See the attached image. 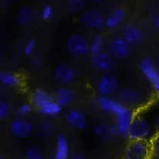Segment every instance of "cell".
Returning <instances> with one entry per match:
<instances>
[{"mask_svg": "<svg viewBox=\"0 0 159 159\" xmlns=\"http://www.w3.org/2000/svg\"><path fill=\"white\" fill-rule=\"evenodd\" d=\"M97 104L101 111L115 117L113 127L116 136L128 138L130 126L134 117L133 110L110 97L99 96Z\"/></svg>", "mask_w": 159, "mask_h": 159, "instance_id": "1", "label": "cell"}, {"mask_svg": "<svg viewBox=\"0 0 159 159\" xmlns=\"http://www.w3.org/2000/svg\"><path fill=\"white\" fill-rule=\"evenodd\" d=\"M32 104L36 107L41 115L53 117L62 112L61 107L48 92L43 89L38 88L33 91L31 97Z\"/></svg>", "mask_w": 159, "mask_h": 159, "instance_id": "2", "label": "cell"}, {"mask_svg": "<svg viewBox=\"0 0 159 159\" xmlns=\"http://www.w3.org/2000/svg\"><path fill=\"white\" fill-rule=\"evenodd\" d=\"M156 134L153 125L142 114H134L129 128L130 141H144L150 142Z\"/></svg>", "mask_w": 159, "mask_h": 159, "instance_id": "3", "label": "cell"}, {"mask_svg": "<svg viewBox=\"0 0 159 159\" xmlns=\"http://www.w3.org/2000/svg\"><path fill=\"white\" fill-rule=\"evenodd\" d=\"M151 143L144 141H130L124 151L122 159H151Z\"/></svg>", "mask_w": 159, "mask_h": 159, "instance_id": "4", "label": "cell"}, {"mask_svg": "<svg viewBox=\"0 0 159 159\" xmlns=\"http://www.w3.org/2000/svg\"><path fill=\"white\" fill-rule=\"evenodd\" d=\"M139 69L153 88L154 91L159 96V71L152 60L149 57H144L139 63Z\"/></svg>", "mask_w": 159, "mask_h": 159, "instance_id": "5", "label": "cell"}, {"mask_svg": "<svg viewBox=\"0 0 159 159\" xmlns=\"http://www.w3.org/2000/svg\"><path fill=\"white\" fill-rule=\"evenodd\" d=\"M68 53L76 57H82L90 52V44L85 36L80 33H73L66 40Z\"/></svg>", "mask_w": 159, "mask_h": 159, "instance_id": "6", "label": "cell"}, {"mask_svg": "<svg viewBox=\"0 0 159 159\" xmlns=\"http://www.w3.org/2000/svg\"><path fill=\"white\" fill-rule=\"evenodd\" d=\"M118 101L124 105L133 109L143 105L144 103V97L140 90L126 87L119 91Z\"/></svg>", "mask_w": 159, "mask_h": 159, "instance_id": "7", "label": "cell"}, {"mask_svg": "<svg viewBox=\"0 0 159 159\" xmlns=\"http://www.w3.org/2000/svg\"><path fill=\"white\" fill-rule=\"evenodd\" d=\"M9 131L11 134L18 139L30 138L33 131L32 124L26 119L17 117L11 120L9 124Z\"/></svg>", "mask_w": 159, "mask_h": 159, "instance_id": "8", "label": "cell"}, {"mask_svg": "<svg viewBox=\"0 0 159 159\" xmlns=\"http://www.w3.org/2000/svg\"><path fill=\"white\" fill-rule=\"evenodd\" d=\"M108 50L114 58L123 60L129 57L131 45L122 36H117L111 39L108 45Z\"/></svg>", "mask_w": 159, "mask_h": 159, "instance_id": "9", "label": "cell"}, {"mask_svg": "<svg viewBox=\"0 0 159 159\" xmlns=\"http://www.w3.org/2000/svg\"><path fill=\"white\" fill-rule=\"evenodd\" d=\"M118 80L115 76L106 74L101 76L97 83V91L100 96L110 97L118 88Z\"/></svg>", "mask_w": 159, "mask_h": 159, "instance_id": "10", "label": "cell"}, {"mask_svg": "<svg viewBox=\"0 0 159 159\" xmlns=\"http://www.w3.org/2000/svg\"><path fill=\"white\" fill-rule=\"evenodd\" d=\"M80 22L84 26L91 30H100L105 26V19L96 10H87L82 13Z\"/></svg>", "mask_w": 159, "mask_h": 159, "instance_id": "11", "label": "cell"}, {"mask_svg": "<svg viewBox=\"0 0 159 159\" xmlns=\"http://www.w3.org/2000/svg\"><path fill=\"white\" fill-rule=\"evenodd\" d=\"M65 120L69 126L80 131L86 129L88 125L87 116L78 109H70L66 111Z\"/></svg>", "mask_w": 159, "mask_h": 159, "instance_id": "12", "label": "cell"}, {"mask_svg": "<svg viewBox=\"0 0 159 159\" xmlns=\"http://www.w3.org/2000/svg\"><path fill=\"white\" fill-rule=\"evenodd\" d=\"M91 64L101 72H109L114 66V57L104 50L91 56Z\"/></svg>", "mask_w": 159, "mask_h": 159, "instance_id": "13", "label": "cell"}, {"mask_svg": "<svg viewBox=\"0 0 159 159\" xmlns=\"http://www.w3.org/2000/svg\"><path fill=\"white\" fill-rule=\"evenodd\" d=\"M54 78L63 86L70 84L75 79V71L74 68L67 63H59L53 70Z\"/></svg>", "mask_w": 159, "mask_h": 159, "instance_id": "14", "label": "cell"}, {"mask_svg": "<svg viewBox=\"0 0 159 159\" xmlns=\"http://www.w3.org/2000/svg\"><path fill=\"white\" fill-rule=\"evenodd\" d=\"M56 102L62 108L70 106L75 100V91L67 86H61L56 89L53 94Z\"/></svg>", "mask_w": 159, "mask_h": 159, "instance_id": "15", "label": "cell"}, {"mask_svg": "<svg viewBox=\"0 0 159 159\" xmlns=\"http://www.w3.org/2000/svg\"><path fill=\"white\" fill-rule=\"evenodd\" d=\"M122 37L131 46L140 44L144 39V33L136 25H126L122 30Z\"/></svg>", "mask_w": 159, "mask_h": 159, "instance_id": "16", "label": "cell"}, {"mask_svg": "<svg viewBox=\"0 0 159 159\" xmlns=\"http://www.w3.org/2000/svg\"><path fill=\"white\" fill-rule=\"evenodd\" d=\"M125 19V11L122 8L113 9L105 18V26L110 30L117 28L123 23Z\"/></svg>", "mask_w": 159, "mask_h": 159, "instance_id": "17", "label": "cell"}, {"mask_svg": "<svg viewBox=\"0 0 159 159\" xmlns=\"http://www.w3.org/2000/svg\"><path fill=\"white\" fill-rule=\"evenodd\" d=\"M53 159H70L69 143L63 134L57 136Z\"/></svg>", "mask_w": 159, "mask_h": 159, "instance_id": "18", "label": "cell"}, {"mask_svg": "<svg viewBox=\"0 0 159 159\" xmlns=\"http://www.w3.org/2000/svg\"><path fill=\"white\" fill-rule=\"evenodd\" d=\"M93 134L98 139L106 141L112 136H116L113 125H107L106 123L97 124L93 128Z\"/></svg>", "mask_w": 159, "mask_h": 159, "instance_id": "19", "label": "cell"}, {"mask_svg": "<svg viewBox=\"0 0 159 159\" xmlns=\"http://www.w3.org/2000/svg\"><path fill=\"white\" fill-rule=\"evenodd\" d=\"M16 22L20 25L27 26L31 25L36 19V15L33 10L30 8L23 7L19 10L16 14Z\"/></svg>", "mask_w": 159, "mask_h": 159, "instance_id": "20", "label": "cell"}, {"mask_svg": "<svg viewBox=\"0 0 159 159\" xmlns=\"http://www.w3.org/2000/svg\"><path fill=\"white\" fill-rule=\"evenodd\" d=\"M0 83L8 87H17L21 84V80L16 74L3 71L0 73Z\"/></svg>", "mask_w": 159, "mask_h": 159, "instance_id": "21", "label": "cell"}, {"mask_svg": "<svg viewBox=\"0 0 159 159\" xmlns=\"http://www.w3.org/2000/svg\"><path fill=\"white\" fill-rule=\"evenodd\" d=\"M104 39L101 35H97L93 38L90 43V53L91 55L104 50Z\"/></svg>", "mask_w": 159, "mask_h": 159, "instance_id": "22", "label": "cell"}, {"mask_svg": "<svg viewBox=\"0 0 159 159\" xmlns=\"http://www.w3.org/2000/svg\"><path fill=\"white\" fill-rule=\"evenodd\" d=\"M53 129V125L49 121L41 122L37 125L36 133L39 136L47 137L50 134Z\"/></svg>", "mask_w": 159, "mask_h": 159, "instance_id": "23", "label": "cell"}, {"mask_svg": "<svg viewBox=\"0 0 159 159\" xmlns=\"http://www.w3.org/2000/svg\"><path fill=\"white\" fill-rule=\"evenodd\" d=\"M68 9L73 13H78L82 12L85 7L84 0H68Z\"/></svg>", "mask_w": 159, "mask_h": 159, "instance_id": "24", "label": "cell"}, {"mask_svg": "<svg viewBox=\"0 0 159 159\" xmlns=\"http://www.w3.org/2000/svg\"><path fill=\"white\" fill-rule=\"evenodd\" d=\"M24 159H43V155L39 148L32 146L25 152Z\"/></svg>", "mask_w": 159, "mask_h": 159, "instance_id": "25", "label": "cell"}, {"mask_svg": "<svg viewBox=\"0 0 159 159\" xmlns=\"http://www.w3.org/2000/svg\"><path fill=\"white\" fill-rule=\"evenodd\" d=\"M33 104L30 103H23L18 107L16 110V115L18 117H25L30 115L33 111Z\"/></svg>", "mask_w": 159, "mask_h": 159, "instance_id": "26", "label": "cell"}, {"mask_svg": "<svg viewBox=\"0 0 159 159\" xmlns=\"http://www.w3.org/2000/svg\"><path fill=\"white\" fill-rule=\"evenodd\" d=\"M11 108L6 101L2 100L0 101V119L6 120L10 116Z\"/></svg>", "mask_w": 159, "mask_h": 159, "instance_id": "27", "label": "cell"}, {"mask_svg": "<svg viewBox=\"0 0 159 159\" xmlns=\"http://www.w3.org/2000/svg\"><path fill=\"white\" fill-rule=\"evenodd\" d=\"M36 47V42L34 39H30L25 43L23 47V53L27 57L33 55Z\"/></svg>", "mask_w": 159, "mask_h": 159, "instance_id": "28", "label": "cell"}, {"mask_svg": "<svg viewBox=\"0 0 159 159\" xmlns=\"http://www.w3.org/2000/svg\"><path fill=\"white\" fill-rule=\"evenodd\" d=\"M53 16V9L50 5H47L42 9L40 12V17L43 20H50Z\"/></svg>", "mask_w": 159, "mask_h": 159, "instance_id": "29", "label": "cell"}, {"mask_svg": "<svg viewBox=\"0 0 159 159\" xmlns=\"http://www.w3.org/2000/svg\"><path fill=\"white\" fill-rule=\"evenodd\" d=\"M151 143V148H152V155L159 157V132L155 134L154 138H152Z\"/></svg>", "mask_w": 159, "mask_h": 159, "instance_id": "30", "label": "cell"}, {"mask_svg": "<svg viewBox=\"0 0 159 159\" xmlns=\"http://www.w3.org/2000/svg\"><path fill=\"white\" fill-rule=\"evenodd\" d=\"M42 59H41V57H34L33 59H32L31 60V64L33 65V66H35V67H39V66H40L41 65H42Z\"/></svg>", "mask_w": 159, "mask_h": 159, "instance_id": "31", "label": "cell"}, {"mask_svg": "<svg viewBox=\"0 0 159 159\" xmlns=\"http://www.w3.org/2000/svg\"><path fill=\"white\" fill-rule=\"evenodd\" d=\"M153 126H154V128H155V131H156V133H158L159 132V113L158 114H157L155 116V117H154Z\"/></svg>", "mask_w": 159, "mask_h": 159, "instance_id": "32", "label": "cell"}, {"mask_svg": "<svg viewBox=\"0 0 159 159\" xmlns=\"http://www.w3.org/2000/svg\"><path fill=\"white\" fill-rule=\"evenodd\" d=\"M70 159H87V158H86L85 155H83V154L77 153L75 154V155H73Z\"/></svg>", "mask_w": 159, "mask_h": 159, "instance_id": "33", "label": "cell"}, {"mask_svg": "<svg viewBox=\"0 0 159 159\" xmlns=\"http://www.w3.org/2000/svg\"><path fill=\"white\" fill-rule=\"evenodd\" d=\"M153 21V23L155 24V26L156 27H158L159 29V16H155L152 20Z\"/></svg>", "mask_w": 159, "mask_h": 159, "instance_id": "34", "label": "cell"}, {"mask_svg": "<svg viewBox=\"0 0 159 159\" xmlns=\"http://www.w3.org/2000/svg\"><path fill=\"white\" fill-rule=\"evenodd\" d=\"M92 2H101L102 0H90Z\"/></svg>", "mask_w": 159, "mask_h": 159, "instance_id": "35", "label": "cell"}, {"mask_svg": "<svg viewBox=\"0 0 159 159\" xmlns=\"http://www.w3.org/2000/svg\"><path fill=\"white\" fill-rule=\"evenodd\" d=\"M0 159H6V158H5V157L1 156V157H0Z\"/></svg>", "mask_w": 159, "mask_h": 159, "instance_id": "36", "label": "cell"}, {"mask_svg": "<svg viewBox=\"0 0 159 159\" xmlns=\"http://www.w3.org/2000/svg\"><path fill=\"white\" fill-rule=\"evenodd\" d=\"M158 71H159V67H158Z\"/></svg>", "mask_w": 159, "mask_h": 159, "instance_id": "37", "label": "cell"}]
</instances>
